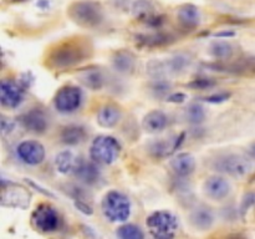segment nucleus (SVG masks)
I'll use <instances>...</instances> for the list:
<instances>
[{"instance_id": "1", "label": "nucleus", "mask_w": 255, "mask_h": 239, "mask_svg": "<svg viewBox=\"0 0 255 239\" xmlns=\"http://www.w3.org/2000/svg\"><path fill=\"white\" fill-rule=\"evenodd\" d=\"M91 55V46L84 39H69L52 47L47 56V65L52 69L65 70L85 61Z\"/></svg>"}, {"instance_id": "2", "label": "nucleus", "mask_w": 255, "mask_h": 239, "mask_svg": "<svg viewBox=\"0 0 255 239\" xmlns=\"http://www.w3.org/2000/svg\"><path fill=\"white\" fill-rule=\"evenodd\" d=\"M121 153V144L115 137L101 134L92 141L90 147V156L95 163L111 164L119 158Z\"/></svg>"}, {"instance_id": "3", "label": "nucleus", "mask_w": 255, "mask_h": 239, "mask_svg": "<svg viewBox=\"0 0 255 239\" xmlns=\"http://www.w3.org/2000/svg\"><path fill=\"white\" fill-rule=\"evenodd\" d=\"M69 15L76 24L84 27H95L104 20V10L99 2L77 1L69 7Z\"/></svg>"}, {"instance_id": "4", "label": "nucleus", "mask_w": 255, "mask_h": 239, "mask_svg": "<svg viewBox=\"0 0 255 239\" xmlns=\"http://www.w3.org/2000/svg\"><path fill=\"white\" fill-rule=\"evenodd\" d=\"M102 212L110 222H126L131 214V202L121 192L110 191L102 201Z\"/></svg>"}, {"instance_id": "5", "label": "nucleus", "mask_w": 255, "mask_h": 239, "mask_svg": "<svg viewBox=\"0 0 255 239\" xmlns=\"http://www.w3.org/2000/svg\"><path fill=\"white\" fill-rule=\"evenodd\" d=\"M147 228L152 236L159 239L172 238L178 231V219L168 211H157L147 217Z\"/></svg>"}, {"instance_id": "6", "label": "nucleus", "mask_w": 255, "mask_h": 239, "mask_svg": "<svg viewBox=\"0 0 255 239\" xmlns=\"http://www.w3.org/2000/svg\"><path fill=\"white\" fill-rule=\"evenodd\" d=\"M251 159L237 153H229L221 156L214 162V168L218 172L226 173L232 177H244L251 172Z\"/></svg>"}, {"instance_id": "7", "label": "nucleus", "mask_w": 255, "mask_h": 239, "mask_svg": "<svg viewBox=\"0 0 255 239\" xmlns=\"http://www.w3.org/2000/svg\"><path fill=\"white\" fill-rule=\"evenodd\" d=\"M31 223L39 232L50 233L59 229L61 223V217L56 208L46 203H42L36 207L31 216Z\"/></svg>"}, {"instance_id": "8", "label": "nucleus", "mask_w": 255, "mask_h": 239, "mask_svg": "<svg viewBox=\"0 0 255 239\" xmlns=\"http://www.w3.org/2000/svg\"><path fill=\"white\" fill-rule=\"evenodd\" d=\"M31 194L16 183L2 181L1 204L10 208L25 209L29 207Z\"/></svg>"}, {"instance_id": "9", "label": "nucleus", "mask_w": 255, "mask_h": 239, "mask_svg": "<svg viewBox=\"0 0 255 239\" xmlns=\"http://www.w3.org/2000/svg\"><path fill=\"white\" fill-rule=\"evenodd\" d=\"M82 92L76 86H64L56 92L54 97L55 109L62 114L74 112L81 106Z\"/></svg>"}, {"instance_id": "10", "label": "nucleus", "mask_w": 255, "mask_h": 239, "mask_svg": "<svg viewBox=\"0 0 255 239\" xmlns=\"http://www.w3.org/2000/svg\"><path fill=\"white\" fill-rule=\"evenodd\" d=\"M17 157L21 159L24 163L29 166H36L40 164L45 158V148L40 142L31 141H22L16 148Z\"/></svg>"}, {"instance_id": "11", "label": "nucleus", "mask_w": 255, "mask_h": 239, "mask_svg": "<svg viewBox=\"0 0 255 239\" xmlns=\"http://www.w3.org/2000/svg\"><path fill=\"white\" fill-rule=\"evenodd\" d=\"M24 99V90L12 80H2L0 85V100L2 106L15 109L19 106Z\"/></svg>"}, {"instance_id": "12", "label": "nucleus", "mask_w": 255, "mask_h": 239, "mask_svg": "<svg viewBox=\"0 0 255 239\" xmlns=\"http://www.w3.org/2000/svg\"><path fill=\"white\" fill-rule=\"evenodd\" d=\"M203 189L207 197L214 199V201H222L231 192V184L223 177L213 176L207 178V181L204 182Z\"/></svg>"}, {"instance_id": "13", "label": "nucleus", "mask_w": 255, "mask_h": 239, "mask_svg": "<svg viewBox=\"0 0 255 239\" xmlns=\"http://www.w3.org/2000/svg\"><path fill=\"white\" fill-rule=\"evenodd\" d=\"M21 123L27 131L44 133L47 128V117L40 109H32L21 117Z\"/></svg>"}, {"instance_id": "14", "label": "nucleus", "mask_w": 255, "mask_h": 239, "mask_svg": "<svg viewBox=\"0 0 255 239\" xmlns=\"http://www.w3.org/2000/svg\"><path fill=\"white\" fill-rule=\"evenodd\" d=\"M171 168L178 177H188L196 169V159L191 153L183 152L172 158Z\"/></svg>"}, {"instance_id": "15", "label": "nucleus", "mask_w": 255, "mask_h": 239, "mask_svg": "<svg viewBox=\"0 0 255 239\" xmlns=\"http://www.w3.org/2000/svg\"><path fill=\"white\" fill-rule=\"evenodd\" d=\"M112 66L120 74H132L136 69V56L127 50H120L112 55Z\"/></svg>"}, {"instance_id": "16", "label": "nucleus", "mask_w": 255, "mask_h": 239, "mask_svg": "<svg viewBox=\"0 0 255 239\" xmlns=\"http://www.w3.org/2000/svg\"><path fill=\"white\" fill-rule=\"evenodd\" d=\"M167 124H168V117L163 111H159V110L148 112L142 121V127L148 133H158L166 128Z\"/></svg>"}, {"instance_id": "17", "label": "nucleus", "mask_w": 255, "mask_h": 239, "mask_svg": "<svg viewBox=\"0 0 255 239\" xmlns=\"http://www.w3.org/2000/svg\"><path fill=\"white\" fill-rule=\"evenodd\" d=\"M121 119V109L115 104H107L100 109L97 114V122L105 128L115 127Z\"/></svg>"}, {"instance_id": "18", "label": "nucleus", "mask_w": 255, "mask_h": 239, "mask_svg": "<svg viewBox=\"0 0 255 239\" xmlns=\"http://www.w3.org/2000/svg\"><path fill=\"white\" fill-rule=\"evenodd\" d=\"M189 219H191L192 224H193L197 229L207 231V229L212 228L216 217H214L213 211H212L211 208H208V207L206 206H201L192 212Z\"/></svg>"}, {"instance_id": "19", "label": "nucleus", "mask_w": 255, "mask_h": 239, "mask_svg": "<svg viewBox=\"0 0 255 239\" xmlns=\"http://www.w3.org/2000/svg\"><path fill=\"white\" fill-rule=\"evenodd\" d=\"M178 20L186 29H194L201 22V12L198 7L192 4H186L179 7Z\"/></svg>"}, {"instance_id": "20", "label": "nucleus", "mask_w": 255, "mask_h": 239, "mask_svg": "<svg viewBox=\"0 0 255 239\" xmlns=\"http://www.w3.org/2000/svg\"><path fill=\"white\" fill-rule=\"evenodd\" d=\"M74 173L80 181L86 184H94L100 179L99 168L94 163H87V162H84L82 159H80Z\"/></svg>"}, {"instance_id": "21", "label": "nucleus", "mask_w": 255, "mask_h": 239, "mask_svg": "<svg viewBox=\"0 0 255 239\" xmlns=\"http://www.w3.org/2000/svg\"><path fill=\"white\" fill-rule=\"evenodd\" d=\"M61 142L65 144H70V146H75L79 144L86 138V131L84 127L77 126V124H70L62 128L61 134H60Z\"/></svg>"}, {"instance_id": "22", "label": "nucleus", "mask_w": 255, "mask_h": 239, "mask_svg": "<svg viewBox=\"0 0 255 239\" xmlns=\"http://www.w3.org/2000/svg\"><path fill=\"white\" fill-rule=\"evenodd\" d=\"M80 159L81 158H76L75 154L70 151H62L60 153H57L56 158H55V166H56L57 171L60 173H70L76 169L77 164H79Z\"/></svg>"}, {"instance_id": "23", "label": "nucleus", "mask_w": 255, "mask_h": 239, "mask_svg": "<svg viewBox=\"0 0 255 239\" xmlns=\"http://www.w3.org/2000/svg\"><path fill=\"white\" fill-rule=\"evenodd\" d=\"M80 81L91 90H100L105 84L104 72L100 69H89L80 74Z\"/></svg>"}, {"instance_id": "24", "label": "nucleus", "mask_w": 255, "mask_h": 239, "mask_svg": "<svg viewBox=\"0 0 255 239\" xmlns=\"http://www.w3.org/2000/svg\"><path fill=\"white\" fill-rule=\"evenodd\" d=\"M211 54L216 59L227 60L233 55V46L227 41H216L211 45Z\"/></svg>"}, {"instance_id": "25", "label": "nucleus", "mask_w": 255, "mask_h": 239, "mask_svg": "<svg viewBox=\"0 0 255 239\" xmlns=\"http://www.w3.org/2000/svg\"><path fill=\"white\" fill-rule=\"evenodd\" d=\"M117 237L121 239H143L144 234L136 224H124L117 229Z\"/></svg>"}, {"instance_id": "26", "label": "nucleus", "mask_w": 255, "mask_h": 239, "mask_svg": "<svg viewBox=\"0 0 255 239\" xmlns=\"http://www.w3.org/2000/svg\"><path fill=\"white\" fill-rule=\"evenodd\" d=\"M186 117L188 122L193 124H198L203 122L204 119H206V111H204V109L199 104H192L186 110Z\"/></svg>"}, {"instance_id": "27", "label": "nucleus", "mask_w": 255, "mask_h": 239, "mask_svg": "<svg viewBox=\"0 0 255 239\" xmlns=\"http://www.w3.org/2000/svg\"><path fill=\"white\" fill-rule=\"evenodd\" d=\"M169 91H171V85L167 81H164V80H157L156 82L152 84V92L156 96L162 97L168 94Z\"/></svg>"}, {"instance_id": "28", "label": "nucleus", "mask_w": 255, "mask_h": 239, "mask_svg": "<svg viewBox=\"0 0 255 239\" xmlns=\"http://www.w3.org/2000/svg\"><path fill=\"white\" fill-rule=\"evenodd\" d=\"M229 96H231V95H229V94L213 95V96H209V97H207V99H206V101H208V102H223V101H226V100L228 99Z\"/></svg>"}, {"instance_id": "29", "label": "nucleus", "mask_w": 255, "mask_h": 239, "mask_svg": "<svg viewBox=\"0 0 255 239\" xmlns=\"http://www.w3.org/2000/svg\"><path fill=\"white\" fill-rule=\"evenodd\" d=\"M191 86L197 87V89H206V87L213 86V82L208 81V80H197V81L193 82Z\"/></svg>"}, {"instance_id": "30", "label": "nucleus", "mask_w": 255, "mask_h": 239, "mask_svg": "<svg viewBox=\"0 0 255 239\" xmlns=\"http://www.w3.org/2000/svg\"><path fill=\"white\" fill-rule=\"evenodd\" d=\"M251 154H252V157H254V158H255V143L252 144V147H251Z\"/></svg>"}, {"instance_id": "31", "label": "nucleus", "mask_w": 255, "mask_h": 239, "mask_svg": "<svg viewBox=\"0 0 255 239\" xmlns=\"http://www.w3.org/2000/svg\"><path fill=\"white\" fill-rule=\"evenodd\" d=\"M10 1H12V2H24V1H26V0H10Z\"/></svg>"}]
</instances>
